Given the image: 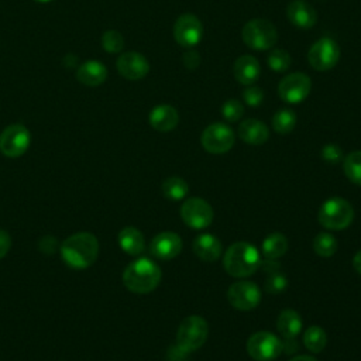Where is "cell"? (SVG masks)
Segmentation results:
<instances>
[{
    "instance_id": "ba28073f",
    "label": "cell",
    "mask_w": 361,
    "mask_h": 361,
    "mask_svg": "<svg viewBox=\"0 0 361 361\" xmlns=\"http://www.w3.org/2000/svg\"><path fill=\"white\" fill-rule=\"evenodd\" d=\"M31 134L23 124H10L0 134V151L8 158L21 157L30 147Z\"/></svg>"
},
{
    "instance_id": "b9f144b4",
    "label": "cell",
    "mask_w": 361,
    "mask_h": 361,
    "mask_svg": "<svg viewBox=\"0 0 361 361\" xmlns=\"http://www.w3.org/2000/svg\"><path fill=\"white\" fill-rule=\"evenodd\" d=\"M289 361H317V360L312 355H295Z\"/></svg>"
},
{
    "instance_id": "6da1fadb",
    "label": "cell",
    "mask_w": 361,
    "mask_h": 361,
    "mask_svg": "<svg viewBox=\"0 0 361 361\" xmlns=\"http://www.w3.org/2000/svg\"><path fill=\"white\" fill-rule=\"evenodd\" d=\"M99 254V241L92 233L80 231L68 237L61 245L65 264L73 269H85L93 265Z\"/></svg>"
},
{
    "instance_id": "60d3db41",
    "label": "cell",
    "mask_w": 361,
    "mask_h": 361,
    "mask_svg": "<svg viewBox=\"0 0 361 361\" xmlns=\"http://www.w3.org/2000/svg\"><path fill=\"white\" fill-rule=\"evenodd\" d=\"M353 267H354V269L361 275V250L354 255V258H353Z\"/></svg>"
},
{
    "instance_id": "52a82bcc",
    "label": "cell",
    "mask_w": 361,
    "mask_h": 361,
    "mask_svg": "<svg viewBox=\"0 0 361 361\" xmlns=\"http://www.w3.org/2000/svg\"><path fill=\"white\" fill-rule=\"evenodd\" d=\"M247 353L257 361L275 360L282 353V340L271 331H257L247 340Z\"/></svg>"
},
{
    "instance_id": "9a60e30c",
    "label": "cell",
    "mask_w": 361,
    "mask_h": 361,
    "mask_svg": "<svg viewBox=\"0 0 361 361\" xmlns=\"http://www.w3.org/2000/svg\"><path fill=\"white\" fill-rule=\"evenodd\" d=\"M116 65L118 73L128 80H140L149 72V62L147 58L142 54L134 51L121 54Z\"/></svg>"
},
{
    "instance_id": "30bf717a",
    "label": "cell",
    "mask_w": 361,
    "mask_h": 361,
    "mask_svg": "<svg viewBox=\"0 0 361 361\" xmlns=\"http://www.w3.org/2000/svg\"><path fill=\"white\" fill-rule=\"evenodd\" d=\"M312 90V80L303 72H293L282 78L278 85V93L286 103L296 104L303 102Z\"/></svg>"
},
{
    "instance_id": "1f68e13d",
    "label": "cell",
    "mask_w": 361,
    "mask_h": 361,
    "mask_svg": "<svg viewBox=\"0 0 361 361\" xmlns=\"http://www.w3.org/2000/svg\"><path fill=\"white\" fill-rule=\"evenodd\" d=\"M102 47L110 54H117L124 47V38L118 31L109 30L102 35Z\"/></svg>"
},
{
    "instance_id": "ffe728a7",
    "label": "cell",
    "mask_w": 361,
    "mask_h": 361,
    "mask_svg": "<svg viewBox=\"0 0 361 361\" xmlns=\"http://www.w3.org/2000/svg\"><path fill=\"white\" fill-rule=\"evenodd\" d=\"M107 78L106 66L99 61H86L76 69V79L85 86H99Z\"/></svg>"
},
{
    "instance_id": "5bb4252c",
    "label": "cell",
    "mask_w": 361,
    "mask_h": 361,
    "mask_svg": "<svg viewBox=\"0 0 361 361\" xmlns=\"http://www.w3.org/2000/svg\"><path fill=\"white\" fill-rule=\"evenodd\" d=\"M203 35V25L200 20L193 14H182L173 24V38L185 48H192L197 45Z\"/></svg>"
},
{
    "instance_id": "cb8c5ba5",
    "label": "cell",
    "mask_w": 361,
    "mask_h": 361,
    "mask_svg": "<svg viewBox=\"0 0 361 361\" xmlns=\"http://www.w3.org/2000/svg\"><path fill=\"white\" fill-rule=\"evenodd\" d=\"M118 244L121 247V250L124 252H127L128 255H140L144 248H145V241H144V235L141 234V231L135 227H124L120 233H118Z\"/></svg>"
},
{
    "instance_id": "44dd1931",
    "label": "cell",
    "mask_w": 361,
    "mask_h": 361,
    "mask_svg": "<svg viewBox=\"0 0 361 361\" xmlns=\"http://www.w3.org/2000/svg\"><path fill=\"white\" fill-rule=\"evenodd\" d=\"M238 135L247 144L261 145L268 140L269 130L262 121L257 118H247L238 126Z\"/></svg>"
},
{
    "instance_id": "7a4b0ae2",
    "label": "cell",
    "mask_w": 361,
    "mask_h": 361,
    "mask_svg": "<svg viewBox=\"0 0 361 361\" xmlns=\"http://www.w3.org/2000/svg\"><path fill=\"white\" fill-rule=\"evenodd\" d=\"M259 252L248 241H237L231 244L223 255L224 269L234 278H245L252 275L259 268Z\"/></svg>"
},
{
    "instance_id": "8992f818",
    "label": "cell",
    "mask_w": 361,
    "mask_h": 361,
    "mask_svg": "<svg viewBox=\"0 0 361 361\" xmlns=\"http://www.w3.org/2000/svg\"><path fill=\"white\" fill-rule=\"evenodd\" d=\"M209 336V324L202 316H188L179 324L176 333V345L185 353H192L200 348Z\"/></svg>"
},
{
    "instance_id": "8fae6325",
    "label": "cell",
    "mask_w": 361,
    "mask_h": 361,
    "mask_svg": "<svg viewBox=\"0 0 361 361\" xmlns=\"http://www.w3.org/2000/svg\"><path fill=\"white\" fill-rule=\"evenodd\" d=\"M200 141L207 152L224 154L234 145V133L227 124L213 123L203 130Z\"/></svg>"
},
{
    "instance_id": "7402d4cb",
    "label": "cell",
    "mask_w": 361,
    "mask_h": 361,
    "mask_svg": "<svg viewBox=\"0 0 361 361\" xmlns=\"http://www.w3.org/2000/svg\"><path fill=\"white\" fill-rule=\"evenodd\" d=\"M193 251L202 261L213 262L221 254V243L217 237L204 233L195 238Z\"/></svg>"
},
{
    "instance_id": "f1b7e54d",
    "label": "cell",
    "mask_w": 361,
    "mask_h": 361,
    "mask_svg": "<svg viewBox=\"0 0 361 361\" xmlns=\"http://www.w3.org/2000/svg\"><path fill=\"white\" fill-rule=\"evenodd\" d=\"M296 126V114L290 109H282L272 117V127L279 134L290 133Z\"/></svg>"
},
{
    "instance_id": "7c38bea8",
    "label": "cell",
    "mask_w": 361,
    "mask_h": 361,
    "mask_svg": "<svg viewBox=\"0 0 361 361\" xmlns=\"http://www.w3.org/2000/svg\"><path fill=\"white\" fill-rule=\"evenodd\" d=\"M180 217L192 228H206L213 220L212 206L202 197H189L182 203Z\"/></svg>"
},
{
    "instance_id": "277c9868",
    "label": "cell",
    "mask_w": 361,
    "mask_h": 361,
    "mask_svg": "<svg viewBox=\"0 0 361 361\" xmlns=\"http://www.w3.org/2000/svg\"><path fill=\"white\" fill-rule=\"evenodd\" d=\"M317 219L319 223L329 230H343L351 224L354 209L348 200L334 196L320 206Z\"/></svg>"
},
{
    "instance_id": "d6a6232c",
    "label": "cell",
    "mask_w": 361,
    "mask_h": 361,
    "mask_svg": "<svg viewBox=\"0 0 361 361\" xmlns=\"http://www.w3.org/2000/svg\"><path fill=\"white\" fill-rule=\"evenodd\" d=\"M286 286H288V279L281 271H275V272L268 274V276L264 282L265 292L272 293V295L283 292L286 289Z\"/></svg>"
},
{
    "instance_id": "ab89813d",
    "label": "cell",
    "mask_w": 361,
    "mask_h": 361,
    "mask_svg": "<svg viewBox=\"0 0 361 361\" xmlns=\"http://www.w3.org/2000/svg\"><path fill=\"white\" fill-rule=\"evenodd\" d=\"M298 348H299V345L295 341V338H283V341H282V353L293 354V353L298 351Z\"/></svg>"
},
{
    "instance_id": "74e56055",
    "label": "cell",
    "mask_w": 361,
    "mask_h": 361,
    "mask_svg": "<svg viewBox=\"0 0 361 361\" xmlns=\"http://www.w3.org/2000/svg\"><path fill=\"white\" fill-rule=\"evenodd\" d=\"M11 248V237L6 230H0V258L6 257Z\"/></svg>"
},
{
    "instance_id": "836d02e7",
    "label": "cell",
    "mask_w": 361,
    "mask_h": 361,
    "mask_svg": "<svg viewBox=\"0 0 361 361\" xmlns=\"http://www.w3.org/2000/svg\"><path fill=\"white\" fill-rule=\"evenodd\" d=\"M221 114L227 121H238L244 114V106L237 99H230L221 106Z\"/></svg>"
},
{
    "instance_id": "3957f363",
    "label": "cell",
    "mask_w": 361,
    "mask_h": 361,
    "mask_svg": "<svg viewBox=\"0 0 361 361\" xmlns=\"http://www.w3.org/2000/svg\"><path fill=\"white\" fill-rule=\"evenodd\" d=\"M161 268L149 258H138L123 272L124 286L134 293H149L161 282Z\"/></svg>"
},
{
    "instance_id": "8d00e7d4",
    "label": "cell",
    "mask_w": 361,
    "mask_h": 361,
    "mask_svg": "<svg viewBox=\"0 0 361 361\" xmlns=\"http://www.w3.org/2000/svg\"><path fill=\"white\" fill-rule=\"evenodd\" d=\"M199 62H200V58L196 51L190 49L186 54H183V65L188 69H196L199 66Z\"/></svg>"
},
{
    "instance_id": "d590c367",
    "label": "cell",
    "mask_w": 361,
    "mask_h": 361,
    "mask_svg": "<svg viewBox=\"0 0 361 361\" xmlns=\"http://www.w3.org/2000/svg\"><path fill=\"white\" fill-rule=\"evenodd\" d=\"M243 99L244 102L251 106V107H257L261 104L262 99H264V92L261 90V87L258 86H248L244 92H243Z\"/></svg>"
},
{
    "instance_id": "4316f807",
    "label": "cell",
    "mask_w": 361,
    "mask_h": 361,
    "mask_svg": "<svg viewBox=\"0 0 361 361\" xmlns=\"http://www.w3.org/2000/svg\"><path fill=\"white\" fill-rule=\"evenodd\" d=\"M162 193L169 200H180L188 195V183L179 176H169L162 182Z\"/></svg>"
},
{
    "instance_id": "484cf974",
    "label": "cell",
    "mask_w": 361,
    "mask_h": 361,
    "mask_svg": "<svg viewBox=\"0 0 361 361\" xmlns=\"http://www.w3.org/2000/svg\"><path fill=\"white\" fill-rule=\"evenodd\" d=\"M303 344L310 353H320L327 344L326 331L319 326H310L303 334Z\"/></svg>"
},
{
    "instance_id": "e575fe53",
    "label": "cell",
    "mask_w": 361,
    "mask_h": 361,
    "mask_svg": "<svg viewBox=\"0 0 361 361\" xmlns=\"http://www.w3.org/2000/svg\"><path fill=\"white\" fill-rule=\"evenodd\" d=\"M322 158L329 164H338L344 159L343 149L336 144H326L322 148Z\"/></svg>"
},
{
    "instance_id": "e0dca14e",
    "label": "cell",
    "mask_w": 361,
    "mask_h": 361,
    "mask_svg": "<svg viewBox=\"0 0 361 361\" xmlns=\"http://www.w3.org/2000/svg\"><path fill=\"white\" fill-rule=\"evenodd\" d=\"M288 20L298 28H312L317 21V13L314 7L306 0H292L286 6Z\"/></svg>"
},
{
    "instance_id": "7bdbcfd3",
    "label": "cell",
    "mask_w": 361,
    "mask_h": 361,
    "mask_svg": "<svg viewBox=\"0 0 361 361\" xmlns=\"http://www.w3.org/2000/svg\"><path fill=\"white\" fill-rule=\"evenodd\" d=\"M34 1H38V3H49L52 0H34Z\"/></svg>"
},
{
    "instance_id": "f546056e",
    "label": "cell",
    "mask_w": 361,
    "mask_h": 361,
    "mask_svg": "<svg viewBox=\"0 0 361 361\" xmlns=\"http://www.w3.org/2000/svg\"><path fill=\"white\" fill-rule=\"evenodd\" d=\"M313 250L319 257L329 258L337 251V240L330 233H319L313 240Z\"/></svg>"
},
{
    "instance_id": "603a6c76",
    "label": "cell",
    "mask_w": 361,
    "mask_h": 361,
    "mask_svg": "<svg viewBox=\"0 0 361 361\" xmlns=\"http://www.w3.org/2000/svg\"><path fill=\"white\" fill-rule=\"evenodd\" d=\"M276 329L283 338H295L302 330V317L293 309H283L276 319Z\"/></svg>"
},
{
    "instance_id": "d6986e66",
    "label": "cell",
    "mask_w": 361,
    "mask_h": 361,
    "mask_svg": "<svg viewBox=\"0 0 361 361\" xmlns=\"http://www.w3.org/2000/svg\"><path fill=\"white\" fill-rule=\"evenodd\" d=\"M148 120L152 128L161 133H166L178 126L179 114L175 107L169 104H159L151 110Z\"/></svg>"
},
{
    "instance_id": "f35d334b",
    "label": "cell",
    "mask_w": 361,
    "mask_h": 361,
    "mask_svg": "<svg viewBox=\"0 0 361 361\" xmlns=\"http://www.w3.org/2000/svg\"><path fill=\"white\" fill-rule=\"evenodd\" d=\"M279 262L276 261V259H268V258H265L264 261L261 259V264H259V267L265 271V272H268V274H271V272H275V271H279Z\"/></svg>"
},
{
    "instance_id": "9c48e42d",
    "label": "cell",
    "mask_w": 361,
    "mask_h": 361,
    "mask_svg": "<svg viewBox=\"0 0 361 361\" xmlns=\"http://www.w3.org/2000/svg\"><path fill=\"white\" fill-rule=\"evenodd\" d=\"M340 58V48L337 42L329 37L317 39L309 49L307 61L316 71H329L336 66Z\"/></svg>"
},
{
    "instance_id": "5b68a950",
    "label": "cell",
    "mask_w": 361,
    "mask_h": 361,
    "mask_svg": "<svg viewBox=\"0 0 361 361\" xmlns=\"http://www.w3.org/2000/svg\"><path fill=\"white\" fill-rule=\"evenodd\" d=\"M244 44L255 51H265L272 48L278 41V31L275 25L264 18H252L244 24L241 30Z\"/></svg>"
},
{
    "instance_id": "4dcf8cb0",
    "label": "cell",
    "mask_w": 361,
    "mask_h": 361,
    "mask_svg": "<svg viewBox=\"0 0 361 361\" xmlns=\"http://www.w3.org/2000/svg\"><path fill=\"white\" fill-rule=\"evenodd\" d=\"M268 66L274 72H285L290 66V55L285 49H272L267 58Z\"/></svg>"
},
{
    "instance_id": "d4e9b609",
    "label": "cell",
    "mask_w": 361,
    "mask_h": 361,
    "mask_svg": "<svg viewBox=\"0 0 361 361\" xmlns=\"http://www.w3.org/2000/svg\"><path fill=\"white\" fill-rule=\"evenodd\" d=\"M288 251V238L281 233H271L262 241V255L268 259H278Z\"/></svg>"
},
{
    "instance_id": "ac0fdd59",
    "label": "cell",
    "mask_w": 361,
    "mask_h": 361,
    "mask_svg": "<svg viewBox=\"0 0 361 361\" xmlns=\"http://www.w3.org/2000/svg\"><path fill=\"white\" fill-rule=\"evenodd\" d=\"M233 73L238 83L251 86L259 78V73H261L259 62L252 55H241L234 62Z\"/></svg>"
},
{
    "instance_id": "4fadbf2b",
    "label": "cell",
    "mask_w": 361,
    "mask_h": 361,
    "mask_svg": "<svg viewBox=\"0 0 361 361\" xmlns=\"http://www.w3.org/2000/svg\"><path fill=\"white\" fill-rule=\"evenodd\" d=\"M227 299L234 309L248 312L255 309L261 302V290L254 282L240 281L230 285L227 290Z\"/></svg>"
},
{
    "instance_id": "83f0119b",
    "label": "cell",
    "mask_w": 361,
    "mask_h": 361,
    "mask_svg": "<svg viewBox=\"0 0 361 361\" xmlns=\"http://www.w3.org/2000/svg\"><path fill=\"white\" fill-rule=\"evenodd\" d=\"M343 169L345 176L354 183L361 186V151H353L343 159Z\"/></svg>"
},
{
    "instance_id": "2e32d148",
    "label": "cell",
    "mask_w": 361,
    "mask_h": 361,
    "mask_svg": "<svg viewBox=\"0 0 361 361\" xmlns=\"http://www.w3.org/2000/svg\"><path fill=\"white\" fill-rule=\"evenodd\" d=\"M149 251L155 258L172 259L180 254L182 240L176 233L162 231L152 238L149 244Z\"/></svg>"
}]
</instances>
